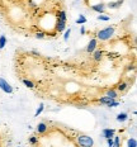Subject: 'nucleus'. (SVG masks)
<instances>
[{
    "label": "nucleus",
    "mask_w": 137,
    "mask_h": 147,
    "mask_svg": "<svg viewBox=\"0 0 137 147\" xmlns=\"http://www.w3.org/2000/svg\"><path fill=\"white\" fill-rule=\"evenodd\" d=\"M114 27H107L104 29H100L98 33H97V41H108V39H111L112 37L114 36Z\"/></svg>",
    "instance_id": "f257e3e1"
},
{
    "label": "nucleus",
    "mask_w": 137,
    "mask_h": 147,
    "mask_svg": "<svg viewBox=\"0 0 137 147\" xmlns=\"http://www.w3.org/2000/svg\"><path fill=\"white\" fill-rule=\"evenodd\" d=\"M78 143L80 147H93L94 146V141L90 136L88 134H79L78 136Z\"/></svg>",
    "instance_id": "f03ea898"
},
{
    "label": "nucleus",
    "mask_w": 137,
    "mask_h": 147,
    "mask_svg": "<svg viewBox=\"0 0 137 147\" xmlns=\"http://www.w3.org/2000/svg\"><path fill=\"white\" fill-rule=\"evenodd\" d=\"M0 89H1L4 93H7V94L13 93V86H11L7 80H4L3 78H0Z\"/></svg>",
    "instance_id": "7ed1b4c3"
},
{
    "label": "nucleus",
    "mask_w": 137,
    "mask_h": 147,
    "mask_svg": "<svg viewBox=\"0 0 137 147\" xmlns=\"http://www.w3.org/2000/svg\"><path fill=\"white\" fill-rule=\"evenodd\" d=\"M97 47H98V41H97L95 38L90 39V42L86 46V52L88 53H93V52L97 50Z\"/></svg>",
    "instance_id": "20e7f679"
},
{
    "label": "nucleus",
    "mask_w": 137,
    "mask_h": 147,
    "mask_svg": "<svg viewBox=\"0 0 137 147\" xmlns=\"http://www.w3.org/2000/svg\"><path fill=\"white\" fill-rule=\"evenodd\" d=\"M105 4H103V3H100V4H95V5H91V10H94V11H97V13H99L100 14H103L105 11Z\"/></svg>",
    "instance_id": "39448f33"
},
{
    "label": "nucleus",
    "mask_w": 137,
    "mask_h": 147,
    "mask_svg": "<svg viewBox=\"0 0 137 147\" xmlns=\"http://www.w3.org/2000/svg\"><path fill=\"white\" fill-rule=\"evenodd\" d=\"M124 0H115V1H109L108 4H105V8H109V9H118L121 8V5L123 4Z\"/></svg>",
    "instance_id": "423d86ee"
},
{
    "label": "nucleus",
    "mask_w": 137,
    "mask_h": 147,
    "mask_svg": "<svg viewBox=\"0 0 137 147\" xmlns=\"http://www.w3.org/2000/svg\"><path fill=\"white\" fill-rule=\"evenodd\" d=\"M102 133H103V137H104L105 140H108V138H113L115 131L114 129H111V128H104Z\"/></svg>",
    "instance_id": "0eeeda50"
},
{
    "label": "nucleus",
    "mask_w": 137,
    "mask_h": 147,
    "mask_svg": "<svg viewBox=\"0 0 137 147\" xmlns=\"http://www.w3.org/2000/svg\"><path fill=\"white\" fill-rule=\"evenodd\" d=\"M103 55H104V52H103L102 50H95L93 52V60L98 62V61H100L103 59Z\"/></svg>",
    "instance_id": "6e6552de"
},
{
    "label": "nucleus",
    "mask_w": 137,
    "mask_h": 147,
    "mask_svg": "<svg viewBox=\"0 0 137 147\" xmlns=\"http://www.w3.org/2000/svg\"><path fill=\"white\" fill-rule=\"evenodd\" d=\"M47 129H48V127H47V124H46V123H43V122L38 123V125H37V132L39 134H45L46 132H47Z\"/></svg>",
    "instance_id": "1a4fd4ad"
},
{
    "label": "nucleus",
    "mask_w": 137,
    "mask_h": 147,
    "mask_svg": "<svg viewBox=\"0 0 137 147\" xmlns=\"http://www.w3.org/2000/svg\"><path fill=\"white\" fill-rule=\"evenodd\" d=\"M105 96H108V98H111V99H114L115 100V98L118 96V93L114 90V89H111V90H108L105 93Z\"/></svg>",
    "instance_id": "9d476101"
},
{
    "label": "nucleus",
    "mask_w": 137,
    "mask_h": 147,
    "mask_svg": "<svg viewBox=\"0 0 137 147\" xmlns=\"http://www.w3.org/2000/svg\"><path fill=\"white\" fill-rule=\"evenodd\" d=\"M65 28H66V22L57 20V23H56V30H57V32H62Z\"/></svg>",
    "instance_id": "9b49d317"
},
{
    "label": "nucleus",
    "mask_w": 137,
    "mask_h": 147,
    "mask_svg": "<svg viewBox=\"0 0 137 147\" xmlns=\"http://www.w3.org/2000/svg\"><path fill=\"white\" fill-rule=\"evenodd\" d=\"M127 119H128V114H127V113H119V114L117 115V121L118 122H126Z\"/></svg>",
    "instance_id": "f8f14e48"
},
{
    "label": "nucleus",
    "mask_w": 137,
    "mask_h": 147,
    "mask_svg": "<svg viewBox=\"0 0 137 147\" xmlns=\"http://www.w3.org/2000/svg\"><path fill=\"white\" fill-rule=\"evenodd\" d=\"M114 99H111V98H108V96H103V98H100V99H98V102L100 104H105V105H108L109 103H112Z\"/></svg>",
    "instance_id": "ddd939ff"
},
{
    "label": "nucleus",
    "mask_w": 137,
    "mask_h": 147,
    "mask_svg": "<svg viewBox=\"0 0 137 147\" xmlns=\"http://www.w3.org/2000/svg\"><path fill=\"white\" fill-rule=\"evenodd\" d=\"M128 86H130L128 82H121V84L117 86V90L118 91H124V90H127V89H128Z\"/></svg>",
    "instance_id": "4468645a"
},
{
    "label": "nucleus",
    "mask_w": 137,
    "mask_h": 147,
    "mask_svg": "<svg viewBox=\"0 0 137 147\" xmlns=\"http://www.w3.org/2000/svg\"><path fill=\"white\" fill-rule=\"evenodd\" d=\"M57 18H59L57 20H61V22H66V13H65L63 10L59 11V14H57Z\"/></svg>",
    "instance_id": "2eb2a0df"
},
{
    "label": "nucleus",
    "mask_w": 137,
    "mask_h": 147,
    "mask_svg": "<svg viewBox=\"0 0 137 147\" xmlns=\"http://www.w3.org/2000/svg\"><path fill=\"white\" fill-rule=\"evenodd\" d=\"M23 84L26 85L27 88H29V89H34L36 88L34 86V82L30 81V80H27V79H24V80H23Z\"/></svg>",
    "instance_id": "dca6fc26"
},
{
    "label": "nucleus",
    "mask_w": 137,
    "mask_h": 147,
    "mask_svg": "<svg viewBox=\"0 0 137 147\" xmlns=\"http://www.w3.org/2000/svg\"><path fill=\"white\" fill-rule=\"evenodd\" d=\"M127 147H137V142H136V138H130L127 141Z\"/></svg>",
    "instance_id": "f3484780"
},
{
    "label": "nucleus",
    "mask_w": 137,
    "mask_h": 147,
    "mask_svg": "<svg viewBox=\"0 0 137 147\" xmlns=\"http://www.w3.org/2000/svg\"><path fill=\"white\" fill-rule=\"evenodd\" d=\"M5 45H7V37L0 36V50H3L5 47Z\"/></svg>",
    "instance_id": "a211bd4d"
},
{
    "label": "nucleus",
    "mask_w": 137,
    "mask_h": 147,
    "mask_svg": "<svg viewBox=\"0 0 137 147\" xmlns=\"http://www.w3.org/2000/svg\"><path fill=\"white\" fill-rule=\"evenodd\" d=\"M43 109H45V104H43V103H41V104H39V107H38V109L36 110V114H34V117H38V115L41 114L42 112H43Z\"/></svg>",
    "instance_id": "6ab92c4d"
},
{
    "label": "nucleus",
    "mask_w": 137,
    "mask_h": 147,
    "mask_svg": "<svg viewBox=\"0 0 137 147\" xmlns=\"http://www.w3.org/2000/svg\"><path fill=\"white\" fill-rule=\"evenodd\" d=\"M98 20H103V22H108V20H111V17H109V15H104V14H102V15H98Z\"/></svg>",
    "instance_id": "aec40b11"
},
{
    "label": "nucleus",
    "mask_w": 137,
    "mask_h": 147,
    "mask_svg": "<svg viewBox=\"0 0 137 147\" xmlns=\"http://www.w3.org/2000/svg\"><path fill=\"white\" fill-rule=\"evenodd\" d=\"M76 23H78V24H84V23H86V18H85L84 15H80V17L76 19Z\"/></svg>",
    "instance_id": "412c9836"
},
{
    "label": "nucleus",
    "mask_w": 137,
    "mask_h": 147,
    "mask_svg": "<svg viewBox=\"0 0 137 147\" xmlns=\"http://www.w3.org/2000/svg\"><path fill=\"white\" fill-rule=\"evenodd\" d=\"M113 146L112 147H121V142H119V137H113Z\"/></svg>",
    "instance_id": "4be33fe9"
},
{
    "label": "nucleus",
    "mask_w": 137,
    "mask_h": 147,
    "mask_svg": "<svg viewBox=\"0 0 137 147\" xmlns=\"http://www.w3.org/2000/svg\"><path fill=\"white\" fill-rule=\"evenodd\" d=\"M45 32H37L36 33V38H38V39H43L45 38Z\"/></svg>",
    "instance_id": "5701e85b"
},
{
    "label": "nucleus",
    "mask_w": 137,
    "mask_h": 147,
    "mask_svg": "<svg viewBox=\"0 0 137 147\" xmlns=\"http://www.w3.org/2000/svg\"><path fill=\"white\" fill-rule=\"evenodd\" d=\"M70 34H71V29H66L65 36H63V39H65V41H67L69 37H70Z\"/></svg>",
    "instance_id": "b1692460"
},
{
    "label": "nucleus",
    "mask_w": 137,
    "mask_h": 147,
    "mask_svg": "<svg viewBox=\"0 0 137 147\" xmlns=\"http://www.w3.org/2000/svg\"><path fill=\"white\" fill-rule=\"evenodd\" d=\"M118 104H119V103H118L117 100H113V102H112V103H109L107 107H109V108H113V107H117Z\"/></svg>",
    "instance_id": "393cba45"
},
{
    "label": "nucleus",
    "mask_w": 137,
    "mask_h": 147,
    "mask_svg": "<svg viewBox=\"0 0 137 147\" xmlns=\"http://www.w3.org/2000/svg\"><path fill=\"white\" fill-rule=\"evenodd\" d=\"M29 143H30V145H36V143H37V138H36L34 136H32L29 138Z\"/></svg>",
    "instance_id": "a878e982"
},
{
    "label": "nucleus",
    "mask_w": 137,
    "mask_h": 147,
    "mask_svg": "<svg viewBox=\"0 0 137 147\" xmlns=\"http://www.w3.org/2000/svg\"><path fill=\"white\" fill-rule=\"evenodd\" d=\"M107 143H108L109 147H112V146H113V138H108V140H107Z\"/></svg>",
    "instance_id": "bb28decb"
},
{
    "label": "nucleus",
    "mask_w": 137,
    "mask_h": 147,
    "mask_svg": "<svg viewBox=\"0 0 137 147\" xmlns=\"http://www.w3.org/2000/svg\"><path fill=\"white\" fill-rule=\"evenodd\" d=\"M80 32H81V34H85V28H84V27H81Z\"/></svg>",
    "instance_id": "cd10ccee"
}]
</instances>
